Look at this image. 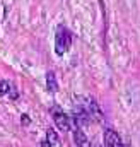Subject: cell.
Segmentation results:
<instances>
[{"instance_id": "cell-10", "label": "cell", "mask_w": 140, "mask_h": 147, "mask_svg": "<svg viewBox=\"0 0 140 147\" xmlns=\"http://www.w3.org/2000/svg\"><path fill=\"white\" fill-rule=\"evenodd\" d=\"M91 147H101V146H98V144H92V146H91Z\"/></svg>"}, {"instance_id": "cell-9", "label": "cell", "mask_w": 140, "mask_h": 147, "mask_svg": "<svg viewBox=\"0 0 140 147\" xmlns=\"http://www.w3.org/2000/svg\"><path fill=\"white\" fill-rule=\"evenodd\" d=\"M38 147H53V146H51V144H50L48 140H41V142L38 144Z\"/></svg>"}, {"instance_id": "cell-2", "label": "cell", "mask_w": 140, "mask_h": 147, "mask_svg": "<svg viewBox=\"0 0 140 147\" xmlns=\"http://www.w3.org/2000/svg\"><path fill=\"white\" fill-rule=\"evenodd\" d=\"M50 113H51V118H53V121H55L57 128H60L62 132H69V130H70V118H69V115L62 110L60 106H51Z\"/></svg>"}, {"instance_id": "cell-4", "label": "cell", "mask_w": 140, "mask_h": 147, "mask_svg": "<svg viewBox=\"0 0 140 147\" xmlns=\"http://www.w3.org/2000/svg\"><path fill=\"white\" fill-rule=\"evenodd\" d=\"M73 140H75V146L77 147H91L89 140H87V135H85L84 130L79 128V127L73 128Z\"/></svg>"}, {"instance_id": "cell-3", "label": "cell", "mask_w": 140, "mask_h": 147, "mask_svg": "<svg viewBox=\"0 0 140 147\" xmlns=\"http://www.w3.org/2000/svg\"><path fill=\"white\" fill-rule=\"evenodd\" d=\"M104 147H125V142L121 140L116 130L108 128L104 132Z\"/></svg>"}, {"instance_id": "cell-1", "label": "cell", "mask_w": 140, "mask_h": 147, "mask_svg": "<svg viewBox=\"0 0 140 147\" xmlns=\"http://www.w3.org/2000/svg\"><path fill=\"white\" fill-rule=\"evenodd\" d=\"M70 45H72V33L67 28L60 26L57 29V36H55V53L58 57L65 55L70 50Z\"/></svg>"}, {"instance_id": "cell-6", "label": "cell", "mask_w": 140, "mask_h": 147, "mask_svg": "<svg viewBox=\"0 0 140 147\" xmlns=\"http://www.w3.org/2000/svg\"><path fill=\"white\" fill-rule=\"evenodd\" d=\"M46 140H48L51 146H57V144L60 142V139H58V135H57V132H55L53 128H48V130H46Z\"/></svg>"}, {"instance_id": "cell-5", "label": "cell", "mask_w": 140, "mask_h": 147, "mask_svg": "<svg viewBox=\"0 0 140 147\" xmlns=\"http://www.w3.org/2000/svg\"><path fill=\"white\" fill-rule=\"evenodd\" d=\"M46 87L50 92H57L58 91V80H57V75L55 72H46Z\"/></svg>"}, {"instance_id": "cell-8", "label": "cell", "mask_w": 140, "mask_h": 147, "mask_svg": "<svg viewBox=\"0 0 140 147\" xmlns=\"http://www.w3.org/2000/svg\"><path fill=\"white\" fill-rule=\"evenodd\" d=\"M21 123H22V125H28V123H31V118H29L28 115H22V120H21Z\"/></svg>"}, {"instance_id": "cell-7", "label": "cell", "mask_w": 140, "mask_h": 147, "mask_svg": "<svg viewBox=\"0 0 140 147\" xmlns=\"http://www.w3.org/2000/svg\"><path fill=\"white\" fill-rule=\"evenodd\" d=\"M10 89H12V86L9 80H0V96H7L10 92Z\"/></svg>"}]
</instances>
